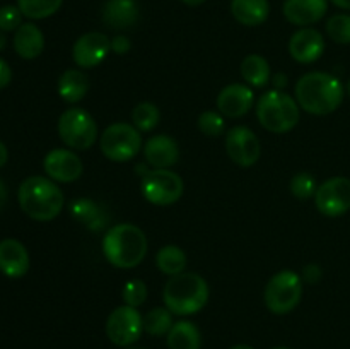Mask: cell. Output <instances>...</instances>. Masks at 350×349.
I'll use <instances>...</instances> for the list:
<instances>
[{"label":"cell","instance_id":"6da1fadb","mask_svg":"<svg viewBox=\"0 0 350 349\" xmlns=\"http://www.w3.org/2000/svg\"><path fill=\"white\" fill-rule=\"evenodd\" d=\"M345 96L340 79L328 72H308L296 82L294 98L301 109L310 115L325 116L342 105Z\"/></svg>","mask_w":350,"mask_h":349},{"label":"cell","instance_id":"7a4b0ae2","mask_svg":"<svg viewBox=\"0 0 350 349\" xmlns=\"http://www.w3.org/2000/svg\"><path fill=\"white\" fill-rule=\"evenodd\" d=\"M17 201L27 218L40 222L53 221L64 211L65 195L57 181L34 174L19 185Z\"/></svg>","mask_w":350,"mask_h":349},{"label":"cell","instance_id":"3957f363","mask_svg":"<svg viewBox=\"0 0 350 349\" xmlns=\"http://www.w3.org/2000/svg\"><path fill=\"white\" fill-rule=\"evenodd\" d=\"M149 242L139 226L120 222L103 236V255L116 269H133L146 259Z\"/></svg>","mask_w":350,"mask_h":349},{"label":"cell","instance_id":"277c9868","mask_svg":"<svg viewBox=\"0 0 350 349\" xmlns=\"http://www.w3.org/2000/svg\"><path fill=\"white\" fill-rule=\"evenodd\" d=\"M211 289L208 284L200 274L181 272L178 276L170 277L163 289L164 307L173 315L188 317L195 315L207 305Z\"/></svg>","mask_w":350,"mask_h":349},{"label":"cell","instance_id":"5b68a950","mask_svg":"<svg viewBox=\"0 0 350 349\" xmlns=\"http://www.w3.org/2000/svg\"><path fill=\"white\" fill-rule=\"evenodd\" d=\"M296 98L279 89L263 92L256 103V116L260 125L272 133H286L296 129L301 120Z\"/></svg>","mask_w":350,"mask_h":349},{"label":"cell","instance_id":"8992f818","mask_svg":"<svg viewBox=\"0 0 350 349\" xmlns=\"http://www.w3.org/2000/svg\"><path fill=\"white\" fill-rule=\"evenodd\" d=\"M303 298V279L296 270L284 269L273 274L265 286L263 300L269 311L286 315L296 310Z\"/></svg>","mask_w":350,"mask_h":349},{"label":"cell","instance_id":"52a82bcc","mask_svg":"<svg viewBox=\"0 0 350 349\" xmlns=\"http://www.w3.org/2000/svg\"><path fill=\"white\" fill-rule=\"evenodd\" d=\"M57 129L62 142L74 151L91 149L98 140V125L94 116L79 106H72L62 113Z\"/></svg>","mask_w":350,"mask_h":349},{"label":"cell","instance_id":"ba28073f","mask_svg":"<svg viewBox=\"0 0 350 349\" xmlns=\"http://www.w3.org/2000/svg\"><path fill=\"white\" fill-rule=\"evenodd\" d=\"M99 147L113 163H129L144 147L142 133L133 123H111L99 137Z\"/></svg>","mask_w":350,"mask_h":349},{"label":"cell","instance_id":"9c48e42d","mask_svg":"<svg viewBox=\"0 0 350 349\" xmlns=\"http://www.w3.org/2000/svg\"><path fill=\"white\" fill-rule=\"evenodd\" d=\"M140 190L147 202L167 207L180 201L185 183L180 174L171 170H149L140 180Z\"/></svg>","mask_w":350,"mask_h":349},{"label":"cell","instance_id":"30bf717a","mask_svg":"<svg viewBox=\"0 0 350 349\" xmlns=\"http://www.w3.org/2000/svg\"><path fill=\"white\" fill-rule=\"evenodd\" d=\"M144 332V317L139 310L129 305L115 308L106 320V335L120 348L133 346Z\"/></svg>","mask_w":350,"mask_h":349},{"label":"cell","instance_id":"8fae6325","mask_svg":"<svg viewBox=\"0 0 350 349\" xmlns=\"http://www.w3.org/2000/svg\"><path fill=\"white\" fill-rule=\"evenodd\" d=\"M314 205L327 218H340L350 211V180L347 177L328 178L314 194Z\"/></svg>","mask_w":350,"mask_h":349},{"label":"cell","instance_id":"7c38bea8","mask_svg":"<svg viewBox=\"0 0 350 349\" xmlns=\"http://www.w3.org/2000/svg\"><path fill=\"white\" fill-rule=\"evenodd\" d=\"M226 153L234 164L241 168H250L260 159L262 146H260V139L252 129L238 125L232 127L226 133Z\"/></svg>","mask_w":350,"mask_h":349},{"label":"cell","instance_id":"4fadbf2b","mask_svg":"<svg viewBox=\"0 0 350 349\" xmlns=\"http://www.w3.org/2000/svg\"><path fill=\"white\" fill-rule=\"evenodd\" d=\"M111 51V40L105 33L89 31L75 40L72 47V58L79 68H94L106 60Z\"/></svg>","mask_w":350,"mask_h":349},{"label":"cell","instance_id":"5bb4252c","mask_svg":"<svg viewBox=\"0 0 350 349\" xmlns=\"http://www.w3.org/2000/svg\"><path fill=\"white\" fill-rule=\"evenodd\" d=\"M43 170L57 183H72L82 177L84 164L72 149L58 147L44 156Z\"/></svg>","mask_w":350,"mask_h":349},{"label":"cell","instance_id":"9a60e30c","mask_svg":"<svg viewBox=\"0 0 350 349\" xmlns=\"http://www.w3.org/2000/svg\"><path fill=\"white\" fill-rule=\"evenodd\" d=\"M255 105V92L248 84H229L219 92L217 112L226 118H241Z\"/></svg>","mask_w":350,"mask_h":349},{"label":"cell","instance_id":"2e32d148","mask_svg":"<svg viewBox=\"0 0 350 349\" xmlns=\"http://www.w3.org/2000/svg\"><path fill=\"white\" fill-rule=\"evenodd\" d=\"M142 151L146 164L152 170H170L171 166L178 163V157H180L178 142L166 133H157V135L149 137L144 144Z\"/></svg>","mask_w":350,"mask_h":349},{"label":"cell","instance_id":"e0dca14e","mask_svg":"<svg viewBox=\"0 0 350 349\" xmlns=\"http://www.w3.org/2000/svg\"><path fill=\"white\" fill-rule=\"evenodd\" d=\"M325 51V38L314 27H301L291 36L289 53L297 64H313Z\"/></svg>","mask_w":350,"mask_h":349},{"label":"cell","instance_id":"ac0fdd59","mask_svg":"<svg viewBox=\"0 0 350 349\" xmlns=\"http://www.w3.org/2000/svg\"><path fill=\"white\" fill-rule=\"evenodd\" d=\"M29 270V253L27 248L14 238L0 242V272L10 279H19Z\"/></svg>","mask_w":350,"mask_h":349},{"label":"cell","instance_id":"d6986e66","mask_svg":"<svg viewBox=\"0 0 350 349\" xmlns=\"http://www.w3.org/2000/svg\"><path fill=\"white\" fill-rule=\"evenodd\" d=\"M327 10L328 0H286L282 5L284 17L299 27H310L321 21Z\"/></svg>","mask_w":350,"mask_h":349},{"label":"cell","instance_id":"ffe728a7","mask_svg":"<svg viewBox=\"0 0 350 349\" xmlns=\"http://www.w3.org/2000/svg\"><path fill=\"white\" fill-rule=\"evenodd\" d=\"M139 19L135 0H108L103 7V24L109 29H126Z\"/></svg>","mask_w":350,"mask_h":349},{"label":"cell","instance_id":"44dd1931","mask_svg":"<svg viewBox=\"0 0 350 349\" xmlns=\"http://www.w3.org/2000/svg\"><path fill=\"white\" fill-rule=\"evenodd\" d=\"M14 50L24 60L38 58L44 50L43 31L33 23L21 24L19 29L14 33Z\"/></svg>","mask_w":350,"mask_h":349},{"label":"cell","instance_id":"7402d4cb","mask_svg":"<svg viewBox=\"0 0 350 349\" xmlns=\"http://www.w3.org/2000/svg\"><path fill=\"white\" fill-rule=\"evenodd\" d=\"M89 88H91V82L82 68H68L58 77V94L68 105L81 103L89 92Z\"/></svg>","mask_w":350,"mask_h":349},{"label":"cell","instance_id":"603a6c76","mask_svg":"<svg viewBox=\"0 0 350 349\" xmlns=\"http://www.w3.org/2000/svg\"><path fill=\"white\" fill-rule=\"evenodd\" d=\"M68 211H70V216L75 221L84 224L91 231H101L109 221L108 214L103 211L101 205H98L92 198L88 197L74 198L68 205Z\"/></svg>","mask_w":350,"mask_h":349},{"label":"cell","instance_id":"cb8c5ba5","mask_svg":"<svg viewBox=\"0 0 350 349\" xmlns=\"http://www.w3.org/2000/svg\"><path fill=\"white\" fill-rule=\"evenodd\" d=\"M231 14L239 24L248 27L260 26L269 19V0H231Z\"/></svg>","mask_w":350,"mask_h":349},{"label":"cell","instance_id":"d4e9b609","mask_svg":"<svg viewBox=\"0 0 350 349\" xmlns=\"http://www.w3.org/2000/svg\"><path fill=\"white\" fill-rule=\"evenodd\" d=\"M166 337L170 349H200L202 346L200 328L190 320L176 322Z\"/></svg>","mask_w":350,"mask_h":349},{"label":"cell","instance_id":"484cf974","mask_svg":"<svg viewBox=\"0 0 350 349\" xmlns=\"http://www.w3.org/2000/svg\"><path fill=\"white\" fill-rule=\"evenodd\" d=\"M241 75L250 88H265L272 81V72L267 58L252 53L241 62Z\"/></svg>","mask_w":350,"mask_h":349},{"label":"cell","instance_id":"4316f807","mask_svg":"<svg viewBox=\"0 0 350 349\" xmlns=\"http://www.w3.org/2000/svg\"><path fill=\"white\" fill-rule=\"evenodd\" d=\"M156 266L166 276L173 277L178 274L185 272L188 266L187 253L176 245H166L157 252L156 255Z\"/></svg>","mask_w":350,"mask_h":349},{"label":"cell","instance_id":"83f0119b","mask_svg":"<svg viewBox=\"0 0 350 349\" xmlns=\"http://www.w3.org/2000/svg\"><path fill=\"white\" fill-rule=\"evenodd\" d=\"M173 325V311L167 310L166 307H156L144 315V332H147L152 337L167 335Z\"/></svg>","mask_w":350,"mask_h":349},{"label":"cell","instance_id":"f1b7e54d","mask_svg":"<svg viewBox=\"0 0 350 349\" xmlns=\"http://www.w3.org/2000/svg\"><path fill=\"white\" fill-rule=\"evenodd\" d=\"M64 0H17V7L24 17L31 21H40L51 17L60 10Z\"/></svg>","mask_w":350,"mask_h":349},{"label":"cell","instance_id":"f546056e","mask_svg":"<svg viewBox=\"0 0 350 349\" xmlns=\"http://www.w3.org/2000/svg\"><path fill=\"white\" fill-rule=\"evenodd\" d=\"M161 109L154 103L142 101L132 109V123L140 132H150L159 125Z\"/></svg>","mask_w":350,"mask_h":349},{"label":"cell","instance_id":"4dcf8cb0","mask_svg":"<svg viewBox=\"0 0 350 349\" xmlns=\"http://www.w3.org/2000/svg\"><path fill=\"white\" fill-rule=\"evenodd\" d=\"M327 34L338 44H350V14H335L327 21Z\"/></svg>","mask_w":350,"mask_h":349},{"label":"cell","instance_id":"1f68e13d","mask_svg":"<svg viewBox=\"0 0 350 349\" xmlns=\"http://www.w3.org/2000/svg\"><path fill=\"white\" fill-rule=\"evenodd\" d=\"M289 187H291V194H293L296 198H299V201H308V198L314 197V194H317L318 190L317 180L313 178V174L306 173V171L294 174Z\"/></svg>","mask_w":350,"mask_h":349},{"label":"cell","instance_id":"d6a6232c","mask_svg":"<svg viewBox=\"0 0 350 349\" xmlns=\"http://www.w3.org/2000/svg\"><path fill=\"white\" fill-rule=\"evenodd\" d=\"M224 118V115H221L219 112H212V109L200 113V116L197 120L198 130L207 137H219L226 130Z\"/></svg>","mask_w":350,"mask_h":349},{"label":"cell","instance_id":"836d02e7","mask_svg":"<svg viewBox=\"0 0 350 349\" xmlns=\"http://www.w3.org/2000/svg\"><path fill=\"white\" fill-rule=\"evenodd\" d=\"M147 294H149V289H147V284L142 279L126 281L122 289V298L125 305L133 308L142 307L147 300Z\"/></svg>","mask_w":350,"mask_h":349},{"label":"cell","instance_id":"e575fe53","mask_svg":"<svg viewBox=\"0 0 350 349\" xmlns=\"http://www.w3.org/2000/svg\"><path fill=\"white\" fill-rule=\"evenodd\" d=\"M23 24V12L16 5L0 7V31H17Z\"/></svg>","mask_w":350,"mask_h":349},{"label":"cell","instance_id":"d590c367","mask_svg":"<svg viewBox=\"0 0 350 349\" xmlns=\"http://www.w3.org/2000/svg\"><path fill=\"white\" fill-rule=\"evenodd\" d=\"M323 277V269L318 263H308L301 272V279L306 284H318Z\"/></svg>","mask_w":350,"mask_h":349},{"label":"cell","instance_id":"8d00e7d4","mask_svg":"<svg viewBox=\"0 0 350 349\" xmlns=\"http://www.w3.org/2000/svg\"><path fill=\"white\" fill-rule=\"evenodd\" d=\"M130 50H132V41H130L126 36H122V34H120V36H115L111 40V51H113V53L125 55V53H129Z\"/></svg>","mask_w":350,"mask_h":349},{"label":"cell","instance_id":"74e56055","mask_svg":"<svg viewBox=\"0 0 350 349\" xmlns=\"http://www.w3.org/2000/svg\"><path fill=\"white\" fill-rule=\"evenodd\" d=\"M10 81H12V68L9 67V64L5 60L0 58V89L7 88L10 84Z\"/></svg>","mask_w":350,"mask_h":349},{"label":"cell","instance_id":"f35d334b","mask_svg":"<svg viewBox=\"0 0 350 349\" xmlns=\"http://www.w3.org/2000/svg\"><path fill=\"white\" fill-rule=\"evenodd\" d=\"M272 84H273V89L282 91V89L287 86V75L282 74V72H277L275 75H272Z\"/></svg>","mask_w":350,"mask_h":349},{"label":"cell","instance_id":"ab89813d","mask_svg":"<svg viewBox=\"0 0 350 349\" xmlns=\"http://www.w3.org/2000/svg\"><path fill=\"white\" fill-rule=\"evenodd\" d=\"M7 159H9V151H7L5 144H3L2 140H0V168L5 166Z\"/></svg>","mask_w":350,"mask_h":349},{"label":"cell","instance_id":"60d3db41","mask_svg":"<svg viewBox=\"0 0 350 349\" xmlns=\"http://www.w3.org/2000/svg\"><path fill=\"white\" fill-rule=\"evenodd\" d=\"M5 202H7V188H5V185H3V181L0 180V211L3 209Z\"/></svg>","mask_w":350,"mask_h":349},{"label":"cell","instance_id":"b9f144b4","mask_svg":"<svg viewBox=\"0 0 350 349\" xmlns=\"http://www.w3.org/2000/svg\"><path fill=\"white\" fill-rule=\"evenodd\" d=\"M332 2H334L337 7H340V9L350 10V0H332Z\"/></svg>","mask_w":350,"mask_h":349},{"label":"cell","instance_id":"7bdbcfd3","mask_svg":"<svg viewBox=\"0 0 350 349\" xmlns=\"http://www.w3.org/2000/svg\"><path fill=\"white\" fill-rule=\"evenodd\" d=\"M181 2L187 3V5H190V7H198V5H202L205 0H181Z\"/></svg>","mask_w":350,"mask_h":349},{"label":"cell","instance_id":"ee69618b","mask_svg":"<svg viewBox=\"0 0 350 349\" xmlns=\"http://www.w3.org/2000/svg\"><path fill=\"white\" fill-rule=\"evenodd\" d=\"M7 47V38H5V33L3 31H0V51L3 50V48Z\"/></svg>","mask_w":350,"mask_h":349},{"label":"cell","instance_id":"f6af8a7d","mask_svg":"<svg viewBox=\"0 0 350 349\" xmlns=\"http://www.w3.org/2000/svg\"><path fill=\"white\" fill-rule=\"evenodd\" d=\"M231 349H255V348H252V346H248V344H238Z\"/></svg>","mask_w":350,"mask_h":349},{"label":"cell","instance_id":"bcb514c9","mask_svg":"<svg viewBox=\"0 0 350 349\" xmlns=\"http://www.w3.org/2000/svg\"><path fill=\"white\" fill-rule=\"evenodd\" d=\"M125 349H146V348H142V346H129V348H125Z\"/></svg>","mask_w":350,"mask_h":349},{"label":"cell","instance_id":"7dc6e473","mask_svg":"<svg viewBox=\"0 0 350 349\" xmlns=\"http://www.w3.org/2000/svg\"><path fill=\"white\" fill-rule=\"evenodd\" d=\"M347 92H349V96H350V81H349V86H347Z\"/></svg>","mask_w":350,"mask_h":349},{"label":"cell","instance_id":"c3c4849f","mask_svg":"<svg viewBox=\"0 0 350 349\" xmlns=\"http://www.w3.org/2000/svg\"><path fill=\"white\" fill-rule=\"evenodd\" d=\"M273 349H289V348H273Z\"/></svg>","mask_w":350,"mask_h":349}]
</instances>
